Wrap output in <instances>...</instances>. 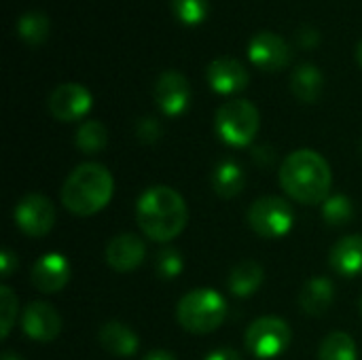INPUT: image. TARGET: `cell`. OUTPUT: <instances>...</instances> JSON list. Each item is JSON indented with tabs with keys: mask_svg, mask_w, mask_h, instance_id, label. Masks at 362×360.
Instances as JSON below:
<instances>
[{
	"mask_svg": "<svg viewBox=\"0 0 362 360\" xmlns=\"http://www.w3.org/2000/svg\"><path fill=\"white\" fill-rule=\"evenodd\" d=\"M136 221L148 240L163 244L185 231L189 208L176 189L157 185L140 195L136 204Z\"/></svg>",
	"mask_w": 362,
	"mask_h": 360,
	"instance_id": "6da1fadb",
	"label": "cell"
},
{
	"mask_svg": "<svg viewBox=\"0 0 362 360\" xmlns=\"http://www.w3.org/2000/svg\"><path fill=\"white\" fill-rule=\"evenodd\" d=\"M280 185L299 204H322L333 185L331 166L320 153L299 149L282 161Z\"/></svg>",
	"mask_w": 362,
	"mask_h": 360,
	"instance_id": "7a4b0ae2",
	"label": "cell"
},
{
	"mask_svg": "<svg viewBox=\"0 0 362 360\" xmlns=\"http://www.w3.org/2000/svg\"><path fill=\"white\" fill-rule=\"evenodd\" d=\"M115 193V180L102 163H81L70 172L62 187V204L76 216H91L108 206Z\"/></svg>",
	"mask_w": 362,
	"mask_h": 360,
	"instance_id": "3957f363",
	"label": "cell"
},
{
	"mask_svg": "<svg viewBox=\"0 0 362 360\" xmlns=\"http://www.w3.org/2000/svg\"><path fill=\"white\" fill-rule=\"evenodd\" d=\"M227 316V301L214 289H193L189 291L176 308V318L180 327L195 335H206L216 331Z\"/></svg>",
	"mask_w": 362,
	"mask_h": 360,
	"instance_id": "277c9868",
	"label": "cell"
},
{
	"mask_svg": "<svg viewBox=\"0 0 362 360\" xmlns=\"http://www.w3.org/2000/svg\"><path fill=\"white\" fill-rule=\"evenodd\" d=\"M216 134L229 146H248L259 132V110L248 100H229L216 110Z\"/></svg>",
	"mask_w": 362,
	"mask_h": 360,
	"instance_id": "5b68a950",
	"label": "cell"
},
{
	"mask_svg": "<svg viewBox=\"0 0 362 360\" xmlns=\"http://www.w3.org/2000/svg\"><path fill=\"white\" fill-rule=\"evenodd\" d=\"M293 223H295V212L291 204L278 195L259 197L248 208V225L259 238L280 240L293 229Z\"/></svg>",
	"mask_w": 362,
	"mask_h": 360,
	"instance_id": "8992f818",
	"label": "cell"
},
{
	"mask_svg": "<svg viewBox=\"0 0 362 360\" xmlns=\"http://www.w3.org/2000/svg\"><path fill=\"white\" fill-rule=\"evenodd\" d=\"M291 327L278 316H261L246 331V348L252 356L269 360L280 356L291 346Z\"/></svg>",
	"mask_w": 362,
	"mask_h": 360,
	"instance_id": "52a82bcc",
	"label": "cell"
},
{
	"mask_svg": "<svg viewBox=\"0 0 362 360\" xmlns=\"http://www.w3.org/2000/svg\"><path fill=\"white\" fill-rule=\"evenodd\" d=\"M15 225L30 238H42L53 229L55 223V208L51 199L40 193H28L21 197L13 212Z\"/></svg>",
	"mask_w": 362,
	"mask_h": 360,
	"instance_id": "ba28073f",
	"label": "cell"
},
{
	"mask_svg": "<svg viewBox=\"0 0 362 360\" xmlns=\"http://www.w3.org/2000/svg\"><path fill=\"white\" fill-rule=\"evenodd\" d=\"M91 104H93V98L89 89L78 83H64L55 87L47 102L51 117L64 123L83 119L91 110Z\"/></svg>",
	"mask_w": 362,
	"mask_h": 360,
	"instance_id": "9c48e42d",
	"label": "cell"
},
{
	"mask_svg": "<svg viewBox=\"0 0 362 360\" xmlns=\"http://www.w3.org/2000/svg\"><path fill=\"white\" fill-rule=\"evenodd\" d=\"M155 102L168 117H178L189 108L191 102V87L185 74L176 70H165L159 74L155 89H153Z\"/></svg>",
	"mask_w": 362,
	"mask_h": 360,
	"instance_id": "30bf717a",
	"label": "cell"
},
{
	"mask_svg": "<svg viewBox=\"0 0 362 360\" xmlns=\"http://www.w3.org/2000/svg\"><path fill=\"white\" fill-rule=\"evenodd\" d=\"M248 57L257 68L265 72H278L288 66L291 47L274 32H259L248 45Z\"/></svg>",
	"mask_w": 362,
	"mask_h": 360,
	"instance_id": "8fae6325",
	"label": "cell"
},
{
	"mask_svg": "<svg viewBox=\"0 0 362 360\" xmlns=\"http://www.w3.org/2000/svg\"><path fill=\"white\" fill-rule=\"evenodd\" d=\"M206 79L210 87L221 95L240 93L248 87V81H250L248 70L235 57H216L214 62H210L206 70Z\"/></svg>",
	"mask_w": 362,
	"mask_h": 360,
	"instance_id": "7c38bea8",
	"label": "cell"
},
{
	"mask_svg": "<svg viewBox=\"0 0 362 360\" xmlns=\"http://www.w3.org/2000/svg\"><path fill=\"white\" fill-rule=\"evenodd\" d=\"M30 280L45 295L59 293L70 280V263L59 252H47L32 265Z\"/></svg>",
	"mask_w": 362,
	"mask_h": 360,
	"instance_id": "4fadbf2b",
	"label": "cell"
},
{
	"mask_svg": "<svg viewBox=\"0 0 362 360\" xmlns=\"http://www.w3.org/2000/svg\"><path fill=\"white\" fill-rule=\"evenodd\" d=\"M104 257H106V263L115 272L129 274L142 265L146 257V244L136 233H121V236H115L106 244Z\"/></svg>",
	"mask_w": 362,
	"mask_h": 360,
	"instance_id": "5bb4252c",
	"label": "cell"
},
{
	"mask_svg": "<svg viewBox=\"0 0 362 360\" xmlns=\"http://www.w3.org/2000/svg\"><path fill=\"white\" fill-rule=\"evenodd\" d=\"M21 327L30 339L40 342V344H49L59 335L62 318L53 306H49L45 301H34L25 308L23 318H21Z\"/></svg>",
	"mask_w": 362,
	"mask_h": 360,
	"instance_id": "9a60e30c",
	"label": "cell"
},
{
	"mask_svg": "<svg viewBox=\"0 0 362 360\" xmlns=\"http://www.w3.org/2000/svg\"><path fill=\"white\" fill-rule=\"evenodd\" d=\"M329 263L333 272H337L344 278H356L362 274V236H346L341 238L331 255Z\"/></svg>",
	"mask_w": 362,
	"mask_h": 360,
	"instance_id": "2e32d148",
	"label": "cell"
},
{
	"mask_svg": "<svg viewBox=\"0 0 362 360\" xmlns=\"http://www.w3.org/2000/svg\"><path fill=\"white\" fill-rule=\"evenodd\" d=\"M98 339H100V346L112 356L129 359L138 350V335L125 323H119V320L106 323L100 329Z\"/></svg>",
	"mask_w": 362,
	"mask_h": 360,
	"instance_id": "e0dca14e",
	"label": "cell"
},
{
	"mask_svg": "<svg viewBox=\"0 0 362 360\" xmlns=\"http://www.w3.org/2000/svg\"><path fill=\"white\" fill-rule=\"evenodd\" d=\"M335 299V286L329 278H312L301 295H299V306L305 314L310 316H322Z\"/></svg>",
	"mask_w": 362,
	"mask_h": 360,
	"instance_id": "ac0fdd59",
	"label": "cell"
},
{
	"mask_svg": "<svg viewBox=\"0 0 362 360\" xmlns=\"http://www.w3.org/2000/svg\"><path fill=\"white\" fill-rule=\"evenodd\" d=\"M322 87H325V76L320 68H316L314 64H301L295 68L291 76V91L295 93L297 100L312 104L320 98Z\"/></svg>",
	"mask_w": 362,
	"mask_h": 360,
	"instance_id": "d6986e66",
	"label": "cell"
},
{
	"mask_svg": "<svg viewBox=\"0 0 362 360\" xmlns=\"http://www.w3.org/2000/svg\"><path fill=\"white\" fill-rule=\"evenodd\" d=\"M244 185H246V174H244L242 166L231 159L221 161L212 172V189L223 199H231V197L240 195Z\"/></svg>",
	"mask_w": 362,
	"mask_h": 360,
	"instance_id": "ffe728a7",
	"label": "cell"
},
{
	"mask_svg": "<svg viewBox=\"0 0 362 360\" xmlns=\"http://www.w3.org/2000/svg\"><path fill=\"white\" fill-rule=\"evenodd\" d=\"M265 272L257 261H242L229 274V291L235 297H250L263 284Z\"/></svg>",
	"mask_w": 362,
	"mask_h": 360,
	"instance_id": "44dd1931",
	"label": "cell"
},
{
	"mask_svg": "<svg viewBox=\"0 0 362 360\" xmlns=\"http://www.w3.org/2000/svg\"><path fill=\"white\" fill-rule=\"evenodd\" d=\"M318 360H358V350H356L354 339L348 333L335 331L322 339L320 350H318Z\"/></svg>",
	"mask_w": 362,
	"mask_h": 360,
	"instance_id": "7402d4cb",
	"label": "cell"
},
{
	"mask_svg": "<svg viewBox=\"0 0 362 360\" xmlns=\"http://www.w3.org/2000/svg\"><path fill=\"white\" fill-rule=\"evenodd\" d=\"M49 28H51L49 17H47L45 13H40V11H28V13H23V15L19 17V21H17V32H19V36H21L28 45H32V47H38V45H42V42L47 40Z\"/></svg>",
	"mask_w": 362,
	"mask_h": 360,
	"instance_id": "603a6c76",
	"label": "cell"
},
{
	"mask_svg": "<svg viewBox=\"0 0 362 360\" xmlns=\"http://www.w3.org/2000/svg\"><path fill=\"white\" fill-rule=\"evenodd\" d=\"M354 216V204L348 195H331L322 202V219L331 227H344Z\"/></svg>",
	"mask_w": 362,
	"mask_h": 360,
	"instance_id": "cb8c5ba5",
	"label": "cell"
},
{
	"mask_svg": "<svg viewBox=\"0 0 362 360\" xmlns=\"http://www.w3.org/2000/svg\"><path fill=\"white\" fill-rule=\"evenodd\" d=\"M108 142V134L106 127L100 121H85L78 129H76V146L83 153H100Z\"/></svg>",
	"mask_w": 362,
	"mask_h": 360,
	"instance_id": "d4e9b609",
	"label": "cell"
},
{
	"mask_svg": "<svg viewBox=\"0 0 362 360\" xmlns=\"http://www.w3.org/2000/svg\"><path fill=\"white\" fill-rule=\"evenodd\" d=\"M155 269H157V276L159 278L174 280V278H178L182 274L185 259H182V255L176 248L168 246V248H163V250L157 252V257H155Z\"/></svg>",
	"mask_w": 362,
	"mask_h": 360,
	"instance_id": "484cf974",
	"label": "cell"
},
{
	"mask_svg": "<svg viewBox=\"0 0 362 360\" xmlns=\"http://www.w3.org/2000/svg\"><path fill=\"white\" fill-rule=\"evenodd\" d=\"M170 6L187 25H197L208 15V0H170Z\"/></svg>",
	"mask_w": 362,
	"mask_h": 360,
	"instance_id": "4316f807",
	"label": "cell"
},
{
	"mask_svg": "<svg viewBox=\"0 0 362 360\" xmlns=\"http://www.w3.org/2000/svg\"><path fill=\"white\" fill-rule=\"evenodd\" d=\"M0 316H2L0 333L6 339L11 329H13V325H15V318H17V297H15V293L8 286L0 289Z\"/></svg>",
	"mask_w": 362,
	"mask_h": 360,
	"instance_id": "83f0119b",
	"label": "cell"
},
{
	"mask_svg": "<svg viewBox=\"0 0 362 360\" xmlns=\"http://www.w3.org/2000/svg\"><path fill=\"white\" fill-rule=\"evenodd\" d=\"M136 134H138V138H140L144 144H153V142H157V140L161 138V125H159L155 119L146 117V119H142V121L138 123Z\"/></svg>",
	"mask_w": 362,
	"mask_h": 360,
	"instance_id": "f1b7e54d",
	"label": "cell"
},
{
	"mask_svg": "<svg viewBox=\"0 0 362 360\" xmlns=\"http://www.w3.org/2000/svg\"><path fill=\"white\" fill-rule=\"evenodd\" d=\"M0 267H2V278H11L15 274V269H17V257L11 250H2Z\"/></svg>",
	"mask_w": 362,
	"mask_h": 360,
	"instance_id": "f546056e",
	"label": "cell"
},
{
	"mask_svg": "<svg viewBox=\"0 0 362 360\" xmlns=\"http://www.w3.org/2000/svg\"><path fill=\"white\" fill-rule=\"evenodd\" d=\"M204 360H242V356L231 348H218V350L210 352Z\"/></svg>",
	"mask_w": 362,
	"mask_h": 360,
	"instance_id": "4dcf8cb0",
	"label": "cell"
},
{
	"mask_svg": "<svg viewBox=\"0 0 362 360\" xmlns=\"http://www.w3.org/2000/svg\"><path fill=\"white\" fill-rule=\"evenodd\" d=\"M144 360H176V356L170 354V352H165V350H155V352H151Z\"/></svg>",
	"mask_w": 362,
	"mask_h": 360,
	"instance_id": "1f68e13d",
	"label": "cell"
},
{
	"mask_svg": "<svg viewBox=\"0 0 362 360\" xmlns=\"http://www.w3.org/2000/svg\"><path fill=\"white\" fill-rule=\"evenodd\" d=\"M356 62L362 66V40L358 42V47H356Z\"/></svg>",
	"mask_w": 362,
	"mask_h": 360,
	"instance_id": "d6a6232c",
	"label": "cell"
},
{
	"mask_svg": "<svg viewBox=\"0 0 362 360\" xmlns=\"http://www.w3.org/2000/svg\"><path fill=\"white\" fill-rule=\"evenodd\" d=\"M2 360H21V356H17V354H11V352H4Z\"/></svg>",
	"mask_w": 362,
	"mask_h": 360,
	"instance_id": "836d02e7",
	"label": "cell"
},
{
	"mask_svg": "<svg viewBox=\"0 0 362 360\" xmlns=\"http://www.w3.org/2000/svg\"><path fill=\"white\" fill-rule=\"evenodd\" d=\"M361 312H362V297H361Z\"/></svg>",
	"mask_w": 362,
	"mask_h": 360,
	"instance_id": "e575fe53",
	"label": "cell"
}]
</instances>
